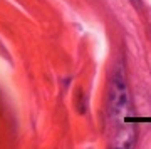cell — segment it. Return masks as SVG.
Segmentation results:
<instances>
[{
    "label": "cell",
    "mask_w": 151,
    "mask_h": 149,
    "mask_svg": "<svg viewBox=\"0 0 151 149\" xmlns=\"http://www.w3.org/2000/svg\"><path fill=\"white\" fill-rule=\"evenodd\" d=\"M136 133L133 124H124L116 131L113 139V149H133Z\"/></svg>",
    "instance_id": "1"
}]
</instances>
